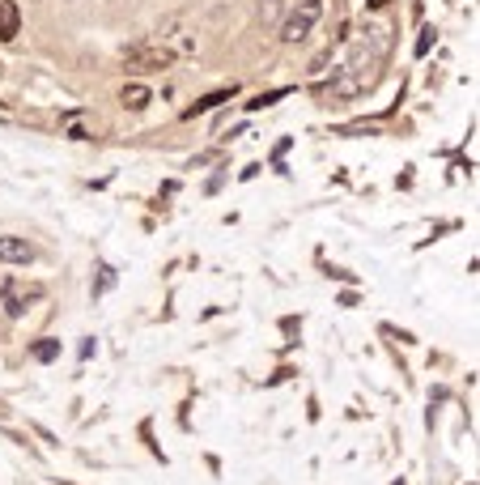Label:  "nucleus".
Masks as SVG:
<instances>
[{"label":"nucleus","instance_id":"f257e3e1","mask_svg":"<svg viewBox=\"0 0 480 485\" xmlns=\"http://www.w3.org/2000/svg\"><path fill=\"white\" fill-rule=\"evenodd\" d=\"M319 13H323V4H319V0H298V9L289 13V21H285V30H281V34H285L289 43H302V38L315 30Z\"/></svg>","mask_w":480,"mask_h":485},{"label":"nucleus","instance_id":"7ed1b4c3","mask_svg":"<svg viewBox=\"0 0 480 485\" xmlns=\"http://www.w3.org/2000/svg\"><path fill=\"white\" fill-rule=\"evenodd\" d=\"M0 260H4V264H30V260H34V247H30L26 239L4 234V239H0Z\"/></svg>","mask_w":480,"mask_h":485},{"label":"nucleus","instance_id":"423d86ee","mask_svg":"<svg viewBox=\"0 0 480 485\" xmlns=\"http://www.w3.org/2000/svg\"><path fill=\"white\" fill-rule=\"evenodd\" d=\"M230 94H234V85H230V89H217V94H204V98H200L196 107H187L183 115H187V119H196V115H204V111H213L217 102H230Z\"/></svg>","mask_w":480,"mask_h":485},{"label":"nucleus","instance_id":"20e7f679","mask_svg":"<svg viewBox=\"0 0 480 485\" xmlns=\"http://www.w3.org/2000/svg\"><path fill=\"white\" fill-rule=\"evenodd\" d=\"M17 34H21V9H17V0H0V38L13 43Z\"/></svg>","mask_w":480,"mask_h":485},{"label":"nucleus","instance_id":"0eeeda50","mask_svg":"<svg viewBox=\"0 0 480 485\" xmlns=\"http://www.w3.org/2000/svg\"><path fill=\"white\" fill-rule=\"evenodd\" d=\"M26 303H30V294H26V298H21V294H17V290H13V285H9V290H4V311H9V315H13V320H17V315H21V311H26Z\"/></svg>","mask_w":480,"mask_h":485},{"label":"nucleus","instance_id":"6e6552de","mask_svg":"<svg viewBox=\"0 0 480 485\" xmlns=\"http://www.w3.org/2000/svg\"><path fill=\"white\" fill-rule=\"evenodd\" d=\"M30 354H34L38 362H51V358H60V341H51V337H47V341H38Z\"/></svg>","mask_w":480,"mask_h":485},{"label":"nucleus","instance_id":"39448f33","mask_svg":"<svg viewBox=\"0 0 480 485\" xmlns=\"http://www.w3.org/2000/svg\"><path fill=\"white\" fill-rule=\"evenodd\" d=\"M149 98H153V94H149V85H140V81H128V85L119 89V102H123L128 111H145Z\"/></svg>","mask_w":480,"mask_h":485},{"label":"nucleus","instance_id":"f03ea898","mask_svg":"<svg viewBox=\"0 0 480 485\" xmlns=\"http://www.w3.org/2000/svg\"><path fill=\"white\" fill-rule=\"evenodd\" d=\"M174 60V51H166V47H145V51H132L128 60H123V68H132V72H153V68H166Z\"/></svg>","mask_w":480,"mask_h":485}]
</instances>
